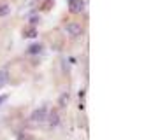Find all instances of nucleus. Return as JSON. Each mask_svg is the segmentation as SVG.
<instances>
[{
	"mask_svg": "<svg viewBox=\"0 0 151 140\" xmlns=\"http://www.w3.org/2000/svg\"><path fill=\"white\" fill-rule=\"evenodd\" d=\"M83 7H84V0H69V9H70V12H81L83 11Z\"/></svg>",
	"mask_w": 151,
	"mask_h": 140,
	"instance_id": "4",
	"label": "nucleus"
},
{
	"mask_svg": "<svg viewBox=\"0 0 151 140\" xmlns=\"http://www.w3.org/2000/svg\"><path fill=\"white\" fill-rule=\"evenodd\" d=\"M42 53V44H39V42H32V46L28 47V54H32V56H39Z\"/></svg>",
	"mask_w": 151,
	"mask_h": 140,
	"instance_id": "5",
	"label": "nucleus"
},
{
	"mask_svg": "<svg viewBox=\"0 0 151 140\" xmlns=\"http://www.w3.org/2000/svg\"><path fill=\"white\" fill-rule=\"evenodd\" d=\"M65 30H67V34L70 35V37H79V35L83 34V28H81V25H79V23H76V21L67 23V25H65Z\"/></svg>",
	"mask_w": 151,
	"mask_h": 140,
	"instance_id": "2",
	"label": "nucleus"
},
{
	"mask_svg": "<svg viewBox=\"0 0 151 140\" xmlns=\"http://www.w3.org/2000/svg\"><path fill=\"white\" fill-rule=\"evenodd\" d=\"M23 37H25V39H35V37H37V30H35V26L27 28V30L23 32Z\"/></svg>",
	"mask_w": 151,
	"mask_h": 140,
	"instance_id": "7",
	"label": "nucleus"
},
{
	"mask_svg": "<svg viewBox=\"0 0 151 140\" xmlns=\"http://www.w3.org/2000/svg\"><path fill=\"white\" fill-rule=\"evenodd\" d=\"M67 104H69V93H62L58 98V105L63 109V107H67Z\"/></svg>",
	"mask_w": 151,
	"mask_h": 140,
	"instance_id": "8",
	"label": "nucleus"
},
{
	"mask_svg": "<svg viewBox=\"0 0 151 140\" xmlns=\"http://www.w3.org/2000/svg\"><path fill=\"white\" fill-rule=\"evenodd\" d=\"M47 114H49V110H47L46 105L39 107V109H35V110L30 114V123H35V124H42V123H46Z\"/></svg>",
	"mask_w": 151,
	"mask_h": 140,
	"instance_id": "1",
	"label": "nucleus"
},
{
	"mask_svg": "<svg viewBox=\"0 0 151 140\" xmlns=\"http://www.w3.org/2000/svg\"><path fill=\"white\" fill-rule=\"evenodd\" d=\"M16 139L18 140H34V137L28 135V133H25V131H18L16 133Z\"/></svg>",
	"mask_w": 151,
	"mask_h": 140,
	"instance_id": "10",
	"label": "nucleus"
},
{
	"mask_svg": "<svg viewBox=\"0 0 151 140\" xmlns=\"http://www.w3.org/2000/svg\"><path fill=\"white\" fill-rule=\"evenodd\" d=\"M11 12V5L9 4H0V18L2 16H7Z\"/></svg>",
	"mask_w": 151,
	"mask_h": 140,
	"instance_id": "9",
	"label": "nucleus"
},
{
	"mask_svg": "<svg viewBox=\"0 0 151 140\" xmlns=\"http://www.w3.org/2000/svg\"><path fill=\"white\" fill-rule=\"evenodd\" d=\"M47 126H49V130H55L56 126H60V114L56 112V110H51L49 114H47Z\"/></svg>",
	"mask_w": 151,
	"mask_h": 140,
	"instance_id": "3",
	"label": "nucleus"
},
{
	"mask_svg": "<svg viewBox=\"0 0 151 140\" xmlns=\"http://www.w3.org/2000/svg\"><path fill=\"white\" fill-rule=\"evenodd\" d=\"M7 82H9V70L0 69V89H2L4 86H7Z\"/></svg>",
	"mask_w": 151,
	"mask_h": 140,
	"instance_id": "6",
	"label": "nucleus"
},
{
	"mask_svg": "<svg viewBox=\"0 0 151 140\" xmlns=\"http://www.w3.org/2000/svg\"><path fill=\"white\" fill-rule=\"evenodd\" d=\"M5 100H7V95H0V105L4 104Z\"/></svg>",
	"mask_w": 151,
	"mask_h": 140,
	"instance_id": "12",
	"label": "nucleus"
},
{
	"mask_svg": "<svg viewBox=\"0 0 151 140\" xmlns=\"http://www.w3.org/2000/svg\"><path fill=\"white\" fill-rule=\"evenodd\" d=\"M28 21H30V25H37V23H39V16H37V12H32V16L28 18Z\"/></svg>",
	"mask_w": 151,
	"mask_h": 140,
	"instance_id": "11",
	"label": "nucleus"
}]
</instances>
